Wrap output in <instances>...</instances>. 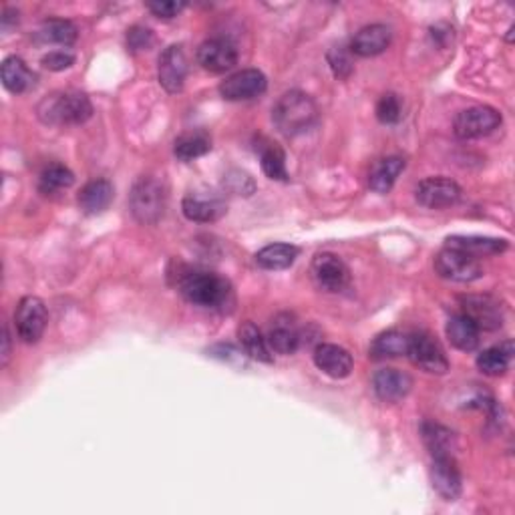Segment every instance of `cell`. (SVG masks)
I'll use <instances>...</instances> for the list:
<instances>
[{
	"label": "cell",
	"instance_id": "obj_36",
	"mask_svg": "<svg viewBox=\"0 0 515 515\" xmlns=\"http://www.w3.org/2000/svg\"><path fill=\"white\" fill-rule=\"evenodd\" d=\"M75 65V55L69 51H52L49 55L42 57V67L49 70H65Z\"/></svg>",
	"mask_w": 515,
	"mask_h": 515
},
{
	"label": "cell",
	"instance_id": "obj_2",
	"mask_svg": "<svg viewBox=\"0 0 515 515\" xmlns=\"http://www.w3.org/2000/svg\"><path fill=\"white\" fill-rule=\"evenodd\" d=\"M177 288L195 306L220 310L232 304V286L218 274L188 270L177 280Z\"/></svg>",
	"mask_w": 515,
	"mask_h": 515
},
{
	"label": "cell",
	"instance_id": "obj_12",
	"mask_svg": "<svg viewBox=\"0 0 515 515\" xmlns=\"http://www.w3.org/2000/svg\"><path fill=\"white\" fill-rule=\"evenodd\" d=\"M313 278L326 292H342L351 282V270L339 256L318 254L313 260Z\"/></svg>",
	"mask_w": 515,
	"mask_h": 515
},
{
	"label": "cell",
	"instance_id": "obj_40",
	"mask_svg": "<svg viewBox=\"0 0 515 515\" xmlns=\"http://www.w3.org/2000/svg\"><path fill=\"white\" fill-rule=\"evenodd\" d=\"M8 357H11V334H8V328H5V336H3V365H6Z\"/></svg>",
	"mask_w": 515,
	"mask_h": 515
},
{
	"label": "cell",
	"instance_id": "obj_19",
	"mask_svg": "<svg viewBox=\"0 0 515 515\" xmlns=\"http://www.w3.org/2000/svg\"><path fill=\"white\" fill-rule=\"evenodd\" d=\"M390 39H393V33L387 24H369L354 34L351 51L359 57H375L387 51Z\"/></svg>",
	"mask_w": 515,
	"mask_h": 515
},
{
	"label": "cell",
	"instance_id": "obj_29",
	"mask_svg": "<svg viewBox=\"0 0 515 515\" xmlns=\"http://www.w3.org/2000/svg\"><path fill=\"white\" fill-rule=\"evenodd\" d=\"M511 357H513V344L508 341L500 346H492V349H487L479 354L477 367L483 372V375L500 377L508 372Z\"/></svg>",
	"mask_w": 515,
	"mask_h": 515
},
{
	"label": "cell",
	"instance_id": "obj_25",
	"mask_svg": "<svg viewBox=\"0 0 515 515\" xmlns=\"http://www.w3.org/2000/svg\"><path fill=\"white\" fill-rule=\"evenodd\" d=\"M405 170V159L403 157H385L372 165V170L369 173V185L372 192L377 193H387L393 188L397 177L403 173Z\"/></svg>",
	"mask_w": 515,
	"mask_h": 515
},
{
	"label": "cell",
	"instance_id": "obj_38",
	"mask_svg": "<svg viewBox=\"0 0 515 515\" xmlns=\"http://www.w3.org/2000/svg\"><path fill=\"white\" fill-rule=\"evenodd\" d=\"M127 42L133 51H144L154 44V34L144 26H133L131 31H127Z\"/></svg>",
	"mask_w": 515,
	"mask_h": 515
},
{
	"label": "cell",
	"instance_id": "obj_26",
	"mask_svg": "<svg viewBox=\"0 0 515 515\" xmlns=\"http://www.w3.org/2000/svg\"><path fill=\"white\" fill-rule=\"evenodd\" d=\"M238 336H239V342H242V349L246 352V357H250L254 360H260V362H272V349L268 341H266V336L260 332V328H258L254 323H244L242 326L238 328Z\"/></svg>",
	"mask_w": 515,
	"mask_h": 515
},
{
	"label": "cell",
	"instance_id": "obj_11",
	"mask_svg": "<svg viewBox=\"0 0 515 515\" xmlns=\"http://www.w3.org/2000/svg\"><path fill=\"white\" fill-rule=\"evenodd\" d=\"M417 201L429 210L451 208L461 200L459 185L447 177H427L417 185Z\"/></svg>",
	"mask_w": 515,
	"mask_h": 515
},
{
	"label": "cell",
	"instance_id": "obj_23",
	"mask_svg": "<svg viewBox=\"0 0 515 515\" xmlns=\"http://www.w3.org/2000/svg\"><path fill=\"white\" fill-rule=\"evenodd\" d=\"M445 332L449 342L455 346V349L464 352H472L479 346V332L482 331H479L477 324L469 316L455 314L449 318Z\"/></svg>",
	"mask_w": 515,
	"mask_h": 515
},
{
	"label": "cell",
	"instance_id": "obj_18",
	"mask_svg": "<svg viewBox=\"0 0 515 515\" xmlns=\"http://www.w3.org/2000/svg\"><path fill=\"white\" fill-rule=\"evenodd\" d=\"M375 393L385 403H398L408 395L413 387V379L403 370L397 369H380L372 379Z\"/></svg>",
	"mask_w": 515,
	"mask_h": 515
},
{
	"label": "cell",
	"instance_id": "obj_24",
	"mask_svg": "<svg viewBox=\"0 0 515 515\" xmlns=\"http://www.w3.org/2000/svg\"><path fill=\"white\" fill-rule=\"evenodd\" d=\"M447 248H455V250L465 252L473 258L493 256L508 250V242L505 239L495 238H477V236H453L447 238Z\"/></svg>",
	"mask_w": 515,
	"mask_h": 515
},
{
	"label": "cell",
	"instance_id": "obj_17",
	"mask_svg": "<svg viewBox=\"0 0 515 515\" xmlns=\"http://www.w3.org/2000/svg\"><path fill=\"white\" fill-rule=\"evenodd\" d=\"M431 482L435 492H437L443 500L455 501L461 492H464L455 457H435L431 465Z\"/></svg>",
	"mask_w": 515,
	"mask_h": 515
},
{
	"label": "cell",
	"instance_id": "obj_16",
	"mask_svg": "<svg viewBox=\"0 0 515 515\" xmlns=\"http://www.w3.org/2000/svg\"><path fill=\"white\" fill-rule=\"evenodd\" d=\"M266 341H268L272 352L295 354L300 349L302 342V331L298 323L295 321V316L284 313L274 318Z\"/></svg>",
	"mask_w": 515,
	"mask_h": 515
},
{
	"label": "cell",
	"instance_id": "obj_20",
	"mask_svg": "<svg viewBox=\"0 0 515 515\" xmlns=\"http://www.w3.org/2000/svg\"><path fill=\"white\" fill-rule=\"evenodd\" d=\"M314 362L324 375L332 379H346L352 372V357L349 351L336 344H321L314 351Z\"/></svg>",
	"mask_w": 515,
	"mask_h": 515
},
{
	"label": "cell",
	"instance_id": "obj_39",
	"mask_svg": "<svg viewBox=\"0 0 515 515\" xmlns=\"http://www.w3.org/2000/svg\"><path fill=\"white\" fill-rule=\"evenodd\" d=\"M183 3H173V0H157V3H149L147 8L159 19H173V16L183 11Z\"/></svg>",
	"mask_w": 515,
	"mask_h": 515
},
{
	"label": "cell",
	"instance_id": "obj_7",
	"mask_svg": "<svg viewBox=\"0 0 515 515\" xmlns=\"http://www.w3.org/2000/svg\"><path fill=\"white\" fill-rule=\"evenodd\" d=\"M435 270H437L441 278L451 282H473L482 278L483 274L477 258L455 250V248H445V250L439 252V256L435 258Z\"/></svg>",
	"mask_w": 515,
	"mask_h": 515
},
{
	"label": "cell",
	"instance_id": "obj_37",
	"mask_svg": "<svg viewBox=\"0 0 515 515\" xmlns=\"http://www.w3.org/2000/svg\"><path fill=\"white\" fill-rule=\"evenodd\" d=\"M328 65H331L332 73L339 79H346L352 73L351 59L342 49H332L331 52H328Z\"/></svg>",
	"mask_w": 515,
	"mask_h": 515
},
{
	"label": "cell",
	"instance_id": "obj_31",
	"mask_svg": "<svg viewBox=\"0 0 515 515\" xmlns=\"http://www.w3.org/2000/svg\"><path fill=\"white\" fill-rule=\"evenodd\" d=\"M210 149H211V139L201 131L185 133V136L177 137L173 144V154L175 157H180L182 162H192V159L206 155Z\"/></svg>",
	"mask_w": 515,
	"mask_h": 515
},
{
	"label": "cell",
	"instance_id": "obj_9",
	"mask_svg": "<svg viewBox=\"0 0 515 515\" xmlns=\"http://www.w3.org/2000/svg\"><path fill=\"white\" fill-rule=\"evenodd\" d=\"M501 126V115L493 108H485V105H475L461 111L453 127H455V136L461 139H479L493 133Z\"/></svg>",
	"mask_w": 515,
	"mask_h": 515
},
{
	"label": "cell",
	"instance_id": "obj_34",
	"mask_svg": "<svg viewBox=\"0 0 515 515\" xmlns=\"http://www.w3.org/2000/svg\"><path fill=\"white\" fill-rule=\"evenodd\" d=\"M75 175L69 167L61 165V164H51L49 167H44L41 173V182L39 188L42 193H57L61 190H67L73 185Z\"/></svg>",
	"mask_w": 515,
	"mask_h": 515
},
{
	"label": "cell",
	"instance_id": "obj_28",
	"mask_svg": "<svg viewBox=\"0 0 515 515\" xmlns=\"http://www.w3.org/2000/svg\"><path fill=\"white\" fill-rule=\"evenodd\" d=\"M421 433L425 445H427L433 459L453 457V451H455V435H453L447 427H443L439 423H423Z\"/></svg>",
	"mask_w": 515,
	"mask_h": 515
},
{
	"label": "cell",
	"instance_id": "obj_21",
	"mask_svg": "<svg viewBox=\"0 0 515 515\" xmlns=\"http://www.w3.org/2000/svg\"><path fill=\"white\" fill-rule=\"evenodd\" d=\"M115 190L109 180H93L79 193V206L87 216H97L111 206Z\"/></svg>",
	"mask_w": 515,
	"mask_h": 515
},
{
	"label": "cell",
	"instance_id": "obj_10",
	"mask_svg": "<svg viewBox=\"0 0 515 515\" xmlns=\"http://www.w3.org/2000/svg\"><path fill=\"white\" fill-rule=\"evenodd\" d=\"M268 81H266V75L258 69H244L239 73H234L232 77H228L224 83L220 85V95L224 97L226 101H250L260 97Z\"/></svg>",
	"mask_w": 515,
	"mask_h": 515
},
{
	"label": "cell",
	"instance_id": "obj_15",
	"mask_svg": "<svg viewBox=\"0 0 515 515\" xmlns=\"http://www.w3.org/2000/svg\"><path fill=\"white\" fill-rule=\"evenodd\" d=\"M464 314L472 318L479 331H495L503 324V308L492 296H464Z\"/></svg>",
	"mask_w": 515,
	"mask_h": 515
},
{
	"label": "cell",
	"instance_id": "obj_3",
	"mask_svg": "<svg viewBox=\"0 0 515 515\" xmlns=\"http://www.w3.org/2000/svg\"><path fill=\"white\" fill-rule=\"evenodd\" d=\"M39 115L51 126H81L87 119H91L93 105L85 93L65 91L47 97L41 103Z\"/></svg>",
	"mask_w": 515,
	"mask_h": 515
},
{
	"label": "cell",
	"instance_id": "obj_30",
	"mask_svg": "<svg viewBox=\"0 0 515 515\" xmlns=\"http://www.w3.org/2000/svg\"><path fill=\"white\" fill-rule=\"evenodd\" d=\"M408 351V334L398 331H387L379 334L370 344V354L375 359H395L403 357Z\"/></svg>",
	"mask_w": 515,
	"mask_h": 515
},
{
	"label": "cell",
	"instance_id": "obj_32",
	"mask_svg": "<svg viewBox=\"0 0 515 515\" xmlns=\"http://www.w3.org/2000/svg\"><path fill=\"white\" fill-rule=\"evenodd\" d=\"M260 164L262 172L276 182H288L286 155L276 144H266L260 147Z\"/></svg>",
	"mask_w": 515,
	"mask_h": 515
},
{
	"label": "cell",
	"instance_id": "obj_13",
	"mask_svg": "<svg viewBox=\"0 0 515 515\" xmlns=\"http://www.w3.org/2000/svg\"><path fill=\"white\" fill-rule=\"evenodd\" d=\"M157 77L159 85H162L167 93H180L185 85V77H188V59L180 44H172L167 47L162 57H159L157 65Z\"/></svg>",
	"mask_w": 515,
	"mask_h": 515
},
{
	"label": "cell",
	"instance_id": "obj_14",
	"mask_svg": "<svg viewBox=\"0 0 515 515\" xmlns=\"http://www.w3.org/2000/svg\"><path fill=\"white\" fill-rule=\"evenodd\" d=\"M198 61L210 73H226L238 65V49L228 39H210L198 49Z\"/></svg>",
	"mask_w": 515,
	"mask_h": 515
},
{
	"label": "cell",
	"instance_id": "obj_22",
	"mask_svg": "<svg viewBox=\"0 0 515 515\" xmlns=\"http://www.w3.org/2000/svg\"><path fill=\"white\" fill-rule=\"evenodd\" d=\"M0 79H3V85L8 89V91L14 95L26 93L29 89L34 87L37 83V75L26 67V63L19 57H8L5 59L3 67H0Z\"/></svg>",
	"mask_w": 515,
	"mask_h": 515
},
{
	"label": "cell",
	"instance_id": "obj_1",
	"mask_svg": "<svg viewBox=\"0 0 515 515\" xmlns=\"http://www.w3.org/2000/svg\"><path fill=\"white\" fill-rule=\"evenodd\" d=\"M272 121L284 136L296 137L316 126L318 108L313 97H308L306 93L288 91L272 108Z\"/></svg>",
	"mask_w": 515,
	"mask_h": 515
},
{
	"label": "cell",
	"instance_id": "obj_4",
	"mask_svg": "<svg viewBox=\"0 0 515 515\" xmlns=\"http://www.w3.org/2000/svg\"><path fill=\"white\" fill-rule=\"evenodd\" d=\"M167 206V193L164 183L155 180V177H141V180L133 185L129 195V208L131 214L139 224H157L164 218V211Z\"/></svg>",
	"mask_w": 515,
	"mask_h": 515
},
{
	"label": "cell",
	"instance_id": "obj_33",
	"mask_svg": "<svg viewBox=\"0 0 515 515\" xmlns=\"http://www.w3.org/2000/svg\"><path fill=\"white\" fill-rule=\"evenodd\" d=\"M77 26L70 21H63V19H51L44 21L41 31H39V39L42 42H55V44H73L77 41Z\"/></svg>",
	"mask_w": 515,
	"mask_h": 515
},
{
	"label": "cell",
	"instance_id": "obj_35",
	"mask_svg": "<svg viewBox=\"0 0 515 515\" xmlns=\"http://www.w3.org/2000/svg\"><path fill=\"white\" fill-rule=\"evenodd\" d=\"M401 115H403V105L397 95L387 93L380 97L377 103V117L380 123H385V126H393V123L401 121Z\"/></svg>",
	"mask_w": 515,
	"mask_h": 515
},
{
	"label": "cell",
	"instance_id": "obj_6",
	"mask_svg": "<svg viewBox=\"0 0 515 515\" xmlns=\"http://www.w3.org/2000/svg\"><path fill=\"white\" fill-rule=\"evenodd\" d=\"M16 332L26 344H34L42 339L44 328L49 323V313L44 302L37 296H26L19 302L14 313Z\"/></svg>",
	"mask_w": 515,
	"mask_h": 515
},
{
	"label": "cell",
	"instance_id": "obj_5",
	"mask_svg": "<svg viewBox=\"0 0 515 515\" xmlns=\"http://www.w3.org/2000/svg\"><path fill=\"white\" fill-rule=\"evenodd\" d=\"M407 357L411 359L417 367L433 375H445L449 370V360L441 344L427 332L408 334V351Z\"/></svg>",
	"mask_w": 515,
	"mask_h": 515
},
{
	"label": "cell",
	"instance_id": "obj_27",
	"mask_svg": "<svg viewBox=\"0 0 515 515\" xmlns=\"http://www.w3.org/2000/svg\"><path fill=\"white\" fill-rule=\"evenodd\" d=\"M298 258V248L292 244H270L256 254V264L264 270H286Z\"/></svg>",
	"mask_w": 515,
	"mask_h": 515
},
{
	"label": "cell",
	"instance_id": "obj_8",
	"mask_svg": "<svg viewBox=\"0 0 515 515\" xmlns=\"http://www.w3.org/2000/svg\"><path fill=\"white\" fill-rule=\"evenodd\" d=\"M183 216L200 224H211L226 214V201L221 195L210 188H198L185 193L182 201Z\"/></svg>",
	"mask_w": 515,
	"mask_h": 515
}]
</instances>
